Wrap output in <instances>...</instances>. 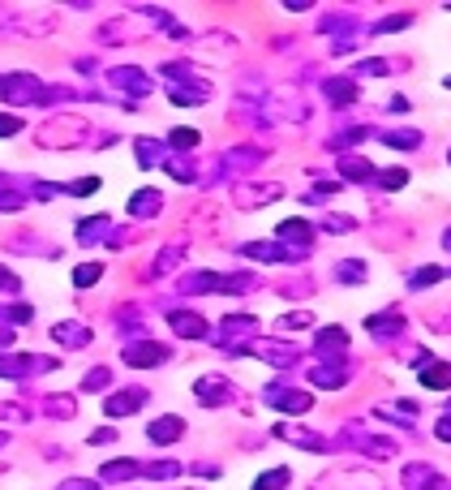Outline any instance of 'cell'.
<instances>
[{"mask_svg": "<svg viewBox=\"0 0 451 490\" xmlns=\"http://www.w3.org/2000/svg\"><path fill=\"white\" fill-rule=\"evenodd\" d=\"M447 379H451V370H447V366H439V370H430V374H426V383H430V387H443Z\"/></svg>", "mask_w": 451, "mask_h": 490, "instance_id": "6", "label": "cell"}, {"mask_svg": "<svg viewBox=\"0 0 451 490\" xmlns=\"http://www.w3.org/2000/svg\"><path fill=\"white\" fill-rule=\"evenodd\" d=\"M60 490H95V486H90V482H64Z\"/></svg>", "mask_w": 451, "mask_h": 490, "instance_id": "10", "label": "cell"}, {"mask_svg": "<svg viewBox=\"0 0 451 490\" xmlns=\"http://www.w3.org/2000/svg\"><path fill=\"white\" fill-rule=\"evenodd\" d=\"M284 478H288V473H284V469H280V473H267V478H263V482H258L254 490H276V486H280Z\"/></svg>", "mask_w": 451, "mask_h": 490, "instance_id": "5", "label": "cell"}, {"mask_svg": "<svg viewBox=\"0 0 451 490\" xmlns=\"http://www.w3.org/2000/svg\"><path fill=\"white\" fill-rule=\"evenodd\" d=\"M142 396H112L108 400V413H129V408H138Z\"/></svg>", "mask_w": 451, "mask_h": 490, "instance_id": "3", "label": "cell"}, {"mask_svg": "<svg viewBox=\"0 0 451 490\" xmlns=\"http://www.w3.org/2000/svg\"><path fill=\"white\" fill-rule=\"evenodd\" d=\"M95 189H99V181H95V176H82V181L73 185V194H95Z\"/></svg>", "mask_w": 451, "mask_h": 490, "instance_id": "9", "label": "cell"}, {"mask_svg": "<svg viewBox=\"0 0 451 490\" xmlns=\"http://www.w3.org/2000/svg\"><path fill=\"white\" fill-rule=\"evenodd\" d=\"M172 142H176V146H193V142H198V134H193V129H176Z\"/></svg>", "mask_w": 451, "mask_h": 490, "instance_id": "8", "label": "cell"}, {"mask_svg": "<svg viewBox=\"0 0 451 490\" xmlns=\"http://www.w3.org/2000/svg\"><path fill=\"white\" fill-rule=\"evenodd\" d=\"M95 280H99V267H95V263L73 271V284H77V288H86V284H95Z\"/></svg>", "mask_w": 451, "mask_h": 490, "instance_id": "4", "label": "cell"}, {"mask_svg": "<svg viewBox=\"0 0 451 490\" xmlns=\"http://www.w3.org/2000/svg\"><path fill=\"white\" fill-rule=\"evenodd\" d=\"M18 129H22V121H18V117H0V138L18 134Z\"/></svg>", "mask_w": 451, "mask_h": 490, "instance_id": "7", "label": "cell"}, {"mask_svg": "<svg viewBox=\"0 0 451 490\" xmlns=\"http://www.w3.org/2000/svg\"><path fill=\"white\" fill-rule=\"evenodd\" d=\"M176 434H181V421H176V417H164V421H155V426H151L155 443H168V439H176Z\"/></svg>", "mask_w": 451, "mask_h": 490, "instance_id": "2", "label": "cell"}, {"mask_svg": "<svg viewBox=\"0 0 451 490\" xmlns=\"http://www.w3.org/2000/svg\"><path fill=\"white\" fill-rule=\"evenodd\" d=\"M129 362H134V366H155V362H164V349H159V345L129 349Z\"/></svg>", "mask_w": 451, "mask_h": 490, "instance_id": "1", "label": "cell"}]
</instances>
